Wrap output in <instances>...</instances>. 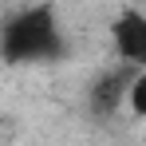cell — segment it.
Listing matches in <instances>:
<instances>
[{
    "mask_svg": "<svg viewBox=\"0 0 146 146\" xmlns=\"http://www.w3.org/2000/svg\"><path fill=\"white\" fill-rule=\"evenodd\" d=\"M0 59L8 67H36L67 59V36L51 4H28L0 24Z\"/></svg>",
    "mask_w": 146,
    "mask_h": 146,
    "instance_id": "cell-1",
    "label": "cell"
},
{
    "mask_svg": "<svg viewBox=\"0 0 146 146\" xmlns=\"http://www.w3.org/2000/svg\"><path fill=\"white\" fill-rule=\"evenodd\" d=\"M126 107H130L138 119H146V71H134L130 91H126Z\"/></svg>",
    "mask_w": 146,
    "mask_h": 146,
    "instance_id": "cell-4",
    "label": "cell"
},
{
    "mask_svg": "<svg viewBox=\"0 0 146 146\" xmlns=\"http://www.w3.org/2000/svg\"><path fill=\"white\" fill-rule=\"evenodd\" d=\"M111 44H115L119 63L134 67V71H146V12L122 8L111 20Z\"/></svg>",
    "mask_w": 146,
    "mask_h": 146,
    "instance_id": "cell-2",
    "label": "cell"
},
{
    "mask_svg": "<svg viewBox=\"0 0 146 146\" xmlns=\"http://www.w3.org/2000/svg\"><path fill=\"white\" fill-rule=\"evenodd\" d=\"M130 79H134V67H111V71H103L95 79V87L87 91V107L95 111L99 119H111V115H119V107L126 103V91H130Z\"/></svg>",
    "mask_w": 146,
    "mask_h": 146,
    "instance_id": "cell-3",
    "label": "cell"
}]
</instances>
